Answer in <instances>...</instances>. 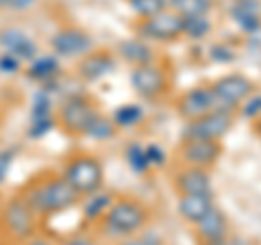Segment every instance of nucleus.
<instances>
[{"label": "nucleus", "instance_id": "nucleus-32", "mask_svg": "<svg viewBox=\"0 0 261 245\" xmlns=\"http://www.w3.org/2000/svg\"><path fill=\"white\" fill-rule=\"evenodd\" d=\"M35 3H37V0H9V7H11V9H15V11H27Z\"/></svg>", "mask_w": 261, "mask_h": 245}, {"label": "nucleus", "instance_id": "nucleus-10", "mask_svg": "<svg viewBox=\"0 0 261 245\" xmlns=\"http://www.w3.org/2000/svg\"><path fill=\"white\" fill-rule=\"evenodd\" d=\"M238 119V111L214 109L205 113L198 119L185 121L181 137H196V139H209V141H222L231 133Z\"/></svg>", "mask_w": 261, "mask_h": 245}, {"label": "nucleus", "instance_id": "nucleus-23", "mask_svg": "<svg viewBox=\"0 0 261 245\" xmlns=\"http://www.w3.org/2000/svg\"><path fill=\"white\" fill-rule=\"evenodd\" d=\"M142 117H144V111H142V107H137V104H122V107L111 115L113 124L118 128L137 126L142 121Z\"/></svg>", "mask_w": 261, "mask_h": 245}, {"label": "nucleus", "instance_id": "nucleus-9", "mask_svg": "<svg viewBox=\"0 0 261 245\" xmlns=\"http://www.w3.org/2000/svg\"><path fill=\"white\" fill-rule=\"evenodd\" d=\"M209 87L216 98V109L226 111H240L242 104H246L248 98L257 94V83L242 72L218 76L216 80H211Z\"/></svg>", "mask_w": 261, "mask_h": 245}, {"label": "nucleus", "instance_id": "nucleus-11", "mask_svg": "<svg viewBox=\"0 0 261 245\" xmlns=\"http://www.w3.org/2000/svg\"><path fill=\"white\" fill-rule=\"evenodd\" d=\"M172 109L183 121L198 119V117L205 115V113L214 111L216 109V98H214V91H211L209 83L196 85L192 89H187V91L178 94L172 100Z\"/></svg>", "mask_w": 261, "mask_h": 245}, {"label": "nucleus", "instance_id": "nucleus-28", "mask_svg": "<svg viewBox=\"0 0 261 245\" xmlns=\"http://www.w3.org/2000/svg\"><path fill=\"white\" fill-rule=\"evenodd\" d=\"M126 161H128V165L133 169H137V171H142V165H148V157H146V152H142L137 145H133V148L126 150Z\"/></svg>", "mask_w": 261, "mask_h": 245}, {"label": "nucleus", "instance_id": "nucleus-34", "mask_svg": "<svg viewBox=\"0 0 261 245\" xmlns=\"http://www.w3.org/2000/svg\"><path fill=\"white\" fill-rule=\"evenodd\" d=\"M252 130H255V133L261 137V113H259L255 119H252Z\"/></svg>", "mask_w": 261, "mask_h": 245}, {"label": "nucleus", "instance_id": "nucleus-14", "mask_svg": "<svg viewBox=\"0 0 261 245\" xmlns=\"http://www.w3.org/2000/svg\"><path fill=\"white\" fill-rule=\"evenodd\" d=\"M53 54L59 59H81L94 48V39L87 30L79 26H63L50 39Z\"/></svg>", "mask_w": 261, "mask_h": 245}, {"label": "nucleus", "instance_id": "nucleus-4", "mask_svg": "<svg viewBox=\"0 0 261 245\" xmlns=\"http://www.w3.org/2000/svg\"><path fill=\"white\" fill-rule=\"evenodd\" d=\"M59 174L81 195V200L105 189V165L92 152H72L63 161Z\"/></svg>", "mask_w": 261, "mask_h": 245}, {"label": "nucleus", "instance_id": "nucleus-29", "mask_svg": "<svg viewBox=\"0 0 261 245\" xmlns=\"http://www.w3.org/2000/svg\"><path fill=\"white\" fill-rule=\"evenodd\" d=\"M118 245H163V241L154 234H135V236H126V239H120Z\"/></svg>", "mask_w": 261, "mask_h": 245}, {"label": "nucleus", "instance_id": "nucleus-7", "mask_svg": "<svg viewBox=\"0 0 261 245\" xmlns=\"http://www.w3.org/2000/svg\"><path fill=\"white\" fill-rule=\"evenodd\" d=\"M224 145L222 141H209V139L181 137L174 145L172 163L174 167H202L214 169L222 159Z\"/></svg>", "mask_w": 261, "mask_h": 245}, {"label": "nucleus", "instance_id": "nucleus-35", "mask_svg": "<svg viewBox=\"0 0 261 245\" xmlns=\"http://www.w3.org/2000/svg\"><path fill=\"white\" fill-rule=\"evenodd\" d=\"M161 3H163V5H166V7H168V9H170V7H172V5H174V0H161Z\"/></svg>", "mask_w": 261, "mask_h": 245}, {"label": "nucleus", "instance_id": "nucleus-16", "mask_svg": "<svg viewBox=\"0 0 261 245\" xmlns=\"http://www.w3.org/2000/svg\"><path fill=\"white\" fill-rule=\"evenodd\" d=\"M0 48L3 52L15 56L18 61H33L37 56L35 42L22 28H3L0 30Z\"/></svg>", "mask_w": 261, "mask_h": 245}, {"label": "nucleus", "instance_id": "nucleus-25", "mask_svg": "<svg viewBox=\"0 0 261 245\" xmlns=\"http://www.w3.org/2000/svg\"><path fill=\"white\" fill-rule=\"evenodd\" d=\"M55 124H57V121H55L53 115H48V117H31V124L27 128V135L33 139V141H37V139L44 137Z\"/></svg>", "mask_w": 261, "mask_h": 245}, {"label": "nucleus", "instance_id": "nucleus-17", "mask_svg": "<svg viewBox=\"0 0 261 245\" xmlns=\"http://www.w3.org/2000/svg\"><path fill=\"white\" fill-rule=\"evenodd\" d=\"M116 56L122 59L124 63H128L130 68H137V65H146L157 59V52H154V48L144 42L140 37H130V39H124V42H120L116 46Z\"/></svg>", "mask_w": 261, "mask_h": 245}, {"label": "nucleus", "instance_id": "nucleus-3", "mask_svg": "<svg viewBox=\"0 0 261 245\" xmlns=\"http://www.w3.org/2000/svg\"><path fill=\"white\" fill-rule=\"evenodd\" d=\"M128 83L144 102H161L172 94L174 72L168 61H163L161 56H157L154 61L146 63V65L130 68Z\"/></svg>", "mask_w": 261, "mask_h": 245}, {"label": "nucleus", "instance_id": "nucleus-6", "mask_svg": "<svg viewBox=\"0 0 261 245\" xmlns=\"http://www.w3.org/2000/svg\"><path fill=\"white\" fill-rule=\"evenodd\" d=\"M133 30L148 44H176L185 39V20L174 9H163L150 18H137Z\"/></svg>", "mask_w": 261, "mask_h": 245}, {"label": "nucleus", "instance_id": "nucleus-2", "mask_svg": "<svg viewBox=\"0 0 261 245\" xmlns=\"http://www.w3.org/2000/svg\"><path fill=\"white\" fill-rule=\"evenodd\" d=\"M152 210L146 202L137 200L135 195L118 193L113 198L111 206L107 208V213L98 219V228L109 239H126V236L144 232L148 228Z\"/></svg>", "mask_w": 261, "mask_h": 245}, {"label": "nucleus", "instance_id": "nucleus-20", "mask_svg": "<svg viewBox=\"0 0 261 245\" xmlns=\"http://www.w3.org/2000/svg\"><path fill=\"white\" fill-rule=\"evenodd\" d=\"M116 195L118 193L100 189V191H96L92 195H87V198H83V200H81V206H83V208H81V210H83V217L87 219V222L98 224V219L107 213V208L111 206V202H113Z\"/></svg>", "mask_w": 261, "mask_h": 245}, {"label": "nucleus", "instance_id": "nucleus-30", "mask_svg": "<svg viewBox=\"0 0 261 245\" xmlns=\"http://www.w3.org/2000/svg\"><path fill=\"white\" fill-rule=\"evenodd\" d=\"M61 245H98L92 236H85V234H74L70 239H65Z\"/></svg>", "mask_w": 261, "mask_h": 245}, {"label": "nucleus", "instance_id": "nucleus-1", "mask_svg": "<svg viewBox=\"0 0 261 245\" xmlns=\"http://www.w3.org/2000/svg\"><path fill=\"white\" fill-rule=\"evenodd\" d=\"M39 219H50L81 204V195L65 182L59 171H42L20 191Z\"/></svg>", "mask_w": 261, "mask_h": 245}, {"label": "nucleus", "instance_id": "nucleus-5", "mask_svg": "<svg viewBox=\"0 0 261 245\" xmlns=\"http://www.w3.org/2000/svg\"><path fill=\"white\" fill-rule=\"evenodd\" d=\"M98 115H100V109H98V102L94 98L83 91H76L63 98L55 121L68 137H85Z\"/></svg>", "mask_w": 261, "mask_h": 245}, {"label": "nucleus", "instance_id": "nucleus-19", "mask_svg": "<svg viewBox=\"0 0 261 245\" xmlns=\"http://www.w3.org/2000/svg\"><path fill=\"white\" fill-rule=\"evenodd\" d=\"M59 74H61V65H59V56H55V54L35 56V59L29 63V70H27V76L39 85L53 83Z\"/></svg>", "mask_w": 261, "mask_h": 245}, {"label": "nucleus", "instance_id": "nucleus-36", "mask_svg": "<svg viewBox=\"0 0 261 245\" xmlns=\"http://www.w3.org/2000/svg\"><path fill=\"white\" fill-rule=\"evenodd\" d=\"M0 7H9V0H0Z\"/></svg>", "mask_w": 261, "mask_h": 245}, {"label": "nucleus", "instance_id": "nucleus-31", "mask_svg": "<svg viewBox=\"0 0 261 245\" xmlns=\"http://www.w3.org/2000/svg\"><path fill=\"white\" fill-rule=\"evenodd\" d=\"M24 245H57V241L46 234H35V236H31L29 241H24Z\"/></svg>", "mask_w": 261, "mask_h": 245}, {"label": "nucleus", "instance_id": "nucleus-12", "mask_svg": "<svg viewBox=\"0 0 261 245\" xmlns=\"http://www.w3.org/2000/svg\"><path fill=\"white\" fill-rule=\"evenodd\" d=\"M170 185L176 198L181 195H214L211 169L202 167H174Z\"/></svg>", "mask_w": 261, "mask_h": 245}, {"label": "nucleus", "instance_id": "nucleus-27", "mask_svg": "<svg viewBox=\"0 0 261 245\" xmlns=\"http://www.w3.org/2000/svg\"><path fill=\"white\" fill-rule=\"evenodd\" d=\"M13 161H15V150H0V185H3L7 178H9V171L13 167Z\"/></svg>", "mask_w": 261, "mask_h": 245}, {"label": "nucleus", "instance_id": "nucleus-13", "mask_svg": "<svg viewBox=\"0 0 261 245\" xmlns=\"http://www.w3.org/2000/svg\"><path fill=\"white\" fill-rule=\"evenodd\" d=\"M118 68V56L107 48H92L87 54L76 59V78L83 83H98L113 74Z\"/></svg>", "mask_w": 261, "mask_h": 245}, {"label": "nucleus", "instance_id": "nucleus-22", "mask_svg": "<svg viewBox=\"0 0 261 245\" xmlns=\"http://www.w3.org/2000/svg\"><path fill=\"white\" fill-rule=\"evenodd\" d=\"M118 130H120V128L113 124V119L100 113V115H98V117L92 121V126H89V130H87L85 137L94 139V141H109V139H113V137L118 135Z\"/></svg>", "mask_w": 261, "mask_h": 245}, {"label": "nucleus", "instance_id": "nucleus-15", "mask_svg": "<svg viewBox=\"0 0 261 245\" xmlns=\"http://www.w3.org/2000/svg\"><path fill=\"white\" fill-rule=\"evenodd\" d=\"M192 234H194L196 245L224 241L231 236V219H228V215L222 208L214 206L200 222H196L192 226Z\"/></svg>", "mask_w": 261, "mask_h": 245}, {"label": "nucleus", "instance_id": "nucleus-37", "mask_svg": "<svg viewBox=\"0 0 261 245\" xmlns=\"http://www.w3.org/2000/svg\"><path fill=\"white\" fill-rule=\"evenodd\" d=\"M0 206H3V198H0Z\"/></svg>", "mask_w": 261, "mask_h": 245}, {"label": "nucleus", "instance_id": "nucleus-8", "mask_svg": "<svg viewBox=\"0 0 261 245\" xmlns=\"http://www.w3.org/2000/svg\"><path fill=\"white\" fill-rule=\"evenodd\" d=\"M39 219L35 215V210L29 206V202L22 198V195H13L11 200H7L3 206H0V224H3L5 232L11 236L13 241H29L31 236L37 234V226Z\"/></svg>", "mask_w": 261, "mask_h": 245}, {"label": "nucleus", "instance_id": "nucleus-21", "mask_svg": "<svg viewBox=\"0 0 261 245\" xmlns=\"http://www.w3.org/2000/svg\"><path fill=\"white\" fill-rule=\"evenodd\" d=\"M183 18H207L214 9V0H174L170 7Z\"/></svg>", "mask_w": 261, "mask_h": 245}, {"label": "nucleus", "instance_id": "nucleus-18", "mask_svg": "<svg viewBox=\"0 0 261 245\" xmlns=\"http://www.w3.org/2000/svg\"><path fill=\"white\" fill-rule=\"evenodd\" d=\"M214 206V195H181V198H176V213L190 226L200 222Z\"/></svg>", "mask_w": 261, "mask_h": 245}, {"label": "nucleus", "instance_id": "nucleus-26", "mask_svg": "<svg viewBox=\"0 0 261 245\" xmlns=\"http://www.w3.org/2000/svg\"><path fill=\"white\" fill-rule=\"evenodd\" d=\"M22 70V61H18L15 56L0 52V74L3 76H15Z\"/></svg>", "mask_w": 261, "mask_h": 245}, {"label": "nucleus", "instance_id": "nucleus-24", "mask_svg": "<svg viewBox=\"0 0 261 245\" xmlns=\"http://www.w3.org/2000/svg\"><path fill=\"white\" fill-rule=\"evenodd\" d=\"M126 5L137 18H150V15L168 9L161 0H126Z\"/></svg>", "mask_w": 261, "mask_h": 245}, {"label": "nucleus", "instance_id": "nucleus-33", "mask_svg": "<svg viewBox=\"0 0 261 245\" xmlns=\"http://www.w3.org/2000/svg\"><path fill=\"white\" fill-rule=\"evenodd\" d=\"M226 245H255L252 241H246V239H240V236H228V243Z\"/></svg>", "mask_w": 261, "mask_h": 245}]
</instances>
